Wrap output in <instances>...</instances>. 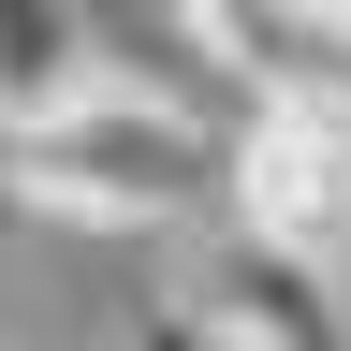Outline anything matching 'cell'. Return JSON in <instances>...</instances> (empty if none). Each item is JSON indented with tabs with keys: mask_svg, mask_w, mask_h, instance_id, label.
Instances as JSON below:
<instances>
[{
	"mask_svg": "<svg viewBox=\"0 0 351 351\" xmlns=\"http://www.w3.org/2000/svg\"><path fill=\"white\" fill-rule=\"evenodd\" d=\"M15 219H29V205H15V132H0V234H15Z\"/></svg>",
	"mask_w": 351,
	"mask_h": 351,
	"instance_id": "cell-7",
	"label": "cell"
},
{
	"mask_svg": "<svg viewBox=\"0 0 351 351\" xmlns=\"http://www.w3.org/2000/svg\"><path fill=\"white\" fill-rule=\"evenodd\" d=\"M103 88V15L88 0H0V132H44Z\"/></svg>",
	"mask_w": 351,
	"mask_h": 351,
	"instance_id": "cell-5",
	"label": "cell"
},
{
	"mask_svg": "<svg viewBox=\"0 0 351 351\" xmlns=\"http://www.w3.org/2000/svg\"><path fill=\"white\" fill-rule=\"evenodd\" d=\"M15 205L73 219V234H161V219L219 205V132L176 88H88L73 117L15 132Z\"/></svg>",
	"mask_w": 351,
	"mask_h": 351,
	"instance_id": "cell-1",
	"label": "cell"
},
{
	"mask_svg": "<svg viewBox=\"0 0 351 351\" xmlns=\"http://www.w3.org/2000/svg\"><path fill=\"white\" fill-rule=\"evenodd\" d=\"M219 205H234V249L278 263H351V117L337 103H249L219 132Z\"/></svg>",
	"mask_w": 351,
	"mask_h": 351,
	"instance_id": "cell-2",
	"label": "cell"
},
{
	"mask_svg": "<svg viewBox=\"0 0 351 351\" xmlns=\"http://www.w3.org/2000/svg\"><path fill=\"white\" fill-rule=\"evenodd\" d=\"M0 351H15V293H0Z\"/></svg>",
	"mask_w": 351,
	"mask_h": 351,
	"instance_id": "cell-8",
	"label": "cell"
},
{
	"mask_svg": "<svg viewBox=\"0 0 351 351\" xmlns=\"http://www.w3.org/2000/svg\"><path fill=\"white\" fill-rule=\"evenodd\" d=\"M176 29L249 103H337L351 117V0H176Z\"/></svg>",
	"mask_w": 351,
	"mask_h": 351,
	"instance_id": "cell-3",
	"label": "cell"
},
{
	"mask_svg": "<svg viewBox=\"0 0 351 351\" xmlns=\"http://www.w3.org/2000/svg\"><path fill=\"white\" fill-rule=\"evenodd\" d=\"M176 307L205 322V351H351L337 278H322V263H278V249H219Z\"/></svg>",
	"mask_w": 351,
	"mask_h": 351,
	"instance_id": "cell-4",
	"label": "cell"
},
{
	"mask_svg": "<svg viewBox=\"0 0 351 351\" xmlns=\"http://www.w3.org/2000/svg\"><path fill=\"white\" fill-rule=\"evenodd\" d=\"M132 351H205V322H191V307H176V293H161V307H147V322H132Z\"/></svg>",
	"mask_w": 351,
	"mask_h": 351,
	"instance_id": "cell-6",
	"label": "cell"
}]
</instances>
